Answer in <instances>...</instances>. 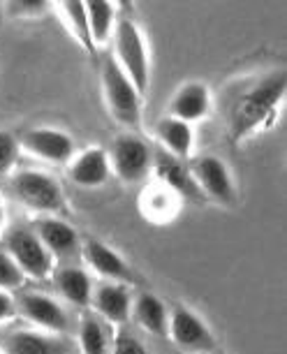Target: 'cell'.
<instances>
[{
	"mask_svg": "<svg viewBox=\"0 0 287 354\" xmlns=\"http://www.w3.org/2000/svg\"><path fill=\"white\" fill-rule=\"evenodd\" d=\"M19 158V142L8 130H0V176H8L15 169Z\"/></svg>",
	"mask_w": 287,
	"mask_h": 354,
	"instance_id": "484cf974",
	"label": "cell"
},
{
	"mask_svg": "<svg viewBox=\"0 0 287 354\" xmlns=\"http://www.w3.org/2000/svg\"><path fill=\"white\" fill-rule=\"evenodd\" d=\"M77 343L82 354H109V336H107L102 319L95 315H84L79 322Z\"/></svg>",
	"mask_w": 287,
	"mask_h": 354,
	"instance_id": "cb8c5ba5",
	"label": "cell"
},
{
	"mask_svg": "<svg viewBox=\"0 0 287 354\" xmlns=\"http://www.w3.org/2000/svg\"><path fill=\"white\" fill-rule=\"evenodd\" d=\"M113 5H116V10H121V12H132L135 0H113Z\"/></svg>",
	"mask_w": 287,
	"mask_h": 354,
	"instance_id": "f546056e",
	"label": "cell"
},
{
	"mask_svg": "<svg viewBox=\"0 0 287 354\" xmlns=\"http://www.w3.org/2000/svg\"><path fill=\"white\" fill-rule=\"evenodd\" d=\"M188 169L192 174V178H195L199 192H204V195L213 199L216 204H223V206L237 204L234 181H232V174L220 158L216 156L192 158Z\"/></svg>",
	"mask_w": 287,
	"mask_h": 354,
	"instance_id": "ba28073f",
	"label": "cell"
},
{
	"mask_svg": "<svg viewBox=\"0 0 287 354\" xmlns=\"http://www.w3.org/2000/svg\"><path fill=\"white\" fill-rule=\"evenodd\" d=\"M91 304L95 308L98 317L102 322L116 324L121 326L130 319L132 315V294H130V285L123 283H100L98 287H93L91 294Z\"/></svg>",
	"mask_w": 287,
	"mask_h": 354,
	"instance_id": "7c38bea8",
	"label": "cell"
},
{
	"mask_svg": "<svg viewBox=\"0 0 287 354\" xmlns=\"http://www.w3.org/2000/svg\"><path fill=\"white\" fill-rule=\"evenodd\" d=\"M3 354H72L58 333L42 329H17L3 338Z\"/></svg>",
	"mask_w": 287,
	"mask_h": 354,
	"instance_id": "5bb4252c",
	"label": "cell"
},
{
	"mask_svg": "<svg viewBox=\"0 0 287 354\" xmlns=\"http://www.w3.org/2000/svg\"><path fill=\"white\" fill-rule=\"evenodd\" d=\"M24 280L26 276L15 259L8 255V250H0V290H17V287L24 285Z\"/></svg>",
	"mask_w": 287,
	"mask_h": 354,
	"instance_id": "d4e9b609",
	"label": "cell"
},
{
	"mask_svg": "<svg viewBox=\"0 0 287 354\" xmlns=\"http://www.w3.org/2000/svg\"><path fill=\"white\" fill-rule=\"evenodd\" d=\"M109 167L123 183H139L151 174L153 153L149 144L135 132H123L113 139L109 149Z\"/></svg>",
	"mask_w": 287,
	"mask_h": 354,
	"instance_id": "5b68a950",
	"label": "cell"
},
{
	"mask_svg": "<svg viewBox=\"0 0 287 354\" xmlns=\"http://www.w3.org/2000/svg\"><path fill=\"white\" fill-rule=\"evenodd\" d=\"M17 313L35 329L49 333L68 331V313L53 297L42 292H21L17 297Z\"/></svg>",
	"mask_w": 287,
	"mask_h": 354,
	"instance_id": "9c48e42d",
	"label": "cell"
},
{
	"mask_svg": "<svg viewBox=\"0 0 287 354\" xmlns=\"http://www.w3.org/2000/svg\"><path fill=\"white\" fill-rule=\"evenodd\" d=\"M5 250L26 278L42 280L53 269V255L44 248L33 227H15L5 236Z\"/></svg>",
	"mask_w": 287,
	"mask_h": 354,
	"instance_id": "8992f818",
	"label": "cell"
},
{
	"mask_svg": "<svg viewBox=\"0 0 287 354\" xmlns=\"http://www.w3.org/2000/svg\"><path fill=\"white\" fill-rule=\"evenodd\" d=\"M21 146L51 165H68L75 158V139L58 128H33L24 135Z\"/></svg>",
	"mask_w": 287,
	"mask_h": 354,
	"instance_id": "8fae6325",
	"label": "cell"
},
{
	"mask_svg": "<svg viewBox=\"0 0 287 354\" xmlns=\"http://www.w3.org/2000/svg\"><path fill=\"white\" fill-rule=\"evenodd\" d=\"M151 171L156 174L158 183H163L169 190H174L181 199H192V202H199V199H202V192H199L188 165H183V160L169 156V153H160V156L153 160Z\"/></svg>",
	"mask_w": 287,
	"mask_h": 354,
	"instance_id": "9a60e30c",
	"label": "cell"
},
{
	"mask_svg": "<svg viewBox=\"0 0 287 354\" xmlns=\"http://www.w3.org/2000/svg\"><path fill=\"white\" fill-rule=\"evenodd\" d=\"M84 8L89 15L93 42L100 49L111 39L113 24H116V5H113V0H84Z\"/></svg>",
	"mask_w": 287,
	"mask_h": 354,
	"instance_id": "603a6c76",
	"label": "cell"
},
{
	"mask_svg": "<svg viewBox=\"0 0 287 354\" xmlns=\"http://www.w3.org/2000/svg\"><path fill=\"white\" fill-rule=\"evenodd\" d=\"M51 8V0H8V10L15 17L21 19H35L46 15Z\"/></svg>",
	"mask_w": 287,
	"mask_h": 354,
	"instance_id": "4316f807",
	"label": "cell"
},
{
	"mask_svg": "<svg viewBox=\"0 0 287 354\" xmlns=\"http://www.w3.org/2000/svg\"><path fill=\"white\" fill-rule=\"evenodd\" d=\"M68 174L72 183L82 185V188H100V185L109 181V156L100 146H91V149L82 151L70 160Z\"/></svg>",
	"mask_w": 287,
	"mask_h": 354,
	"instance_id": "e0dca14e",
	"label": "cell"
},
{
	"mask_svg": "<svg viewBox=\"0 0 287 354\" xmlns=\"http://www.w3.org/2000/svg\"><path fill=\"white\" fill-rule=\"evenodd\" d=\"M100 82H102V95L107 109L128 132H137L142 128V93L135 88L128 75L118 68L113 56L102 58L100 68Z\"/></svg>",
	"mask_w": 287,
	"mask_h": 354,
	"instance_id": "7a4b0ae2",
	"label": "cell"
},
{
	"mask_svg": "<svg viewBox=\"0 0 287 354\" xmlns=\"http://www.w3.org/2000/svg\"><path fill=\"white\" fill-rule=\"evenodd\" d=\"M109 347H111V354H149L142 340H139L135 333H130L125 329L116 331V336H113Z\"/></svg>",
	"mask_w": 287,
	"mask_h": 354,
	"instance_id": "83f0119b",
	"label": "cell"
},
{
	"mask_svg": "<svg viewBox=\"0 0 287 354\" xmlns=\"http://www.w3.org/2000/svg\"><path fill=\"white\" fill-rule=\"evenodd\" d=\"M285 70H278L262 77L255 86L241 93L230 113V130L234 142L273 123L278 106L285 97Z\"/></svg>",
	"mask_w": 287,
	"mask_h": 354,
	"instance_id": "6da1fadb",
	"label": "cell"
},
{
	"mask_svg": "<svg viewBox=\"0 0 287 354\" xmlns=\"http://www.w3.org/2000/svg\"><path fill=\"white\" fill-rule=\"evenodd\" d=\"M58 15H61L65 28L70 30V35L82 44L86 53H91L93 58L98 56V46L93 42L91 26H89V15H86L84 0H53Z\"/></svg>",
	"mask_w": 287,
	"mask_h": 354,
	"instance_id": "ffe728a7",
	"label": "cell"
},
{
	"mask_svg": "<svg viewBox=\"0 0 287 354\" xmlns=\"http://www.w3.org/2000/svg\"><path fill=\"white\" fill-rule=\"evenodd\" d=\"M178 206H181V197L158 181L146 185L142 195H139V211H142V216L158 225L174 220Z\"/></svg>",
	"mask_w": 287,
	"mask_h": 354,
	"instance_id": "ac0fdd59",
	"label": "cell"
},
{
	"mask_svg": "<svg viewBox=\"0 0 287 354\" xmlns=\"http://www.w3.org/2000/svg\"><path fill=\"white\" fill-rule=\"evenodd\" d=\"M10 188L15 192L17 202L37 216H56L65 206L61 183L46 171L21 169L12 174Z\"/></svg>",
	"mask_w": 287,
	"mask_h": 354,
	"instance_id": "277c9868",
	"label": "cell"
},
{
	"mask_svg": "<svg viewBox=\"0 0 287 354\" xmlns=\"http://www.w3.org/2000/svg\"><path fill=\"white\" fill-rule=\"evenodd\" d=\"M199 354H211V352H199Z\"/></svg>",
	"mask_w": 287,
	"mask_h": 354,
	"instance_id": "1f68e13d",
	"label": "cell"
},
{
	"mask_svg": "<svg viewBox=\"0 0 287 354\" xmlns=\"http://www.w3.org/2000/svg\"><path fill=\"white\" fill-rule=\"evenodd\" d=\"M82 257H84L86 266H89L91 271H95L102 280H109V283H123L130 287L137 283V276H135V271H132V266L125 262L116 250L109 248V245L102 241H98V239L84 241Z\"/></svg>",
	"mask_w": 287,
	"mask_h": 354,
	"instance_id": "30bf717a",
	"label": "cell"
},
{
	"mask_svg": "<svg viewBox=\"0 0 287 354\" xmlns=\"http://www.w3.org/2000/svg\"><path fill=\"white\" fill-rule=\"evenodd\" d=\"M111 42H113V61L118 63L135 88L146 95L151 82V58H149V44L139 30V26L132 19L123 17L113 24L111 30Z\"/></svg>",
	"mask_w": 287,
	"mask_h": 354,
	"instance_id": "3957f363",
	"label": "cell"
},
{
	"mask_svg": "<svg viewBox=\"0 0 287 354\" xmlns=\"http://www.w3.org/2000/svg\"><path fill=\"white\" fill-rule=\"evenodd\" d=\"M3 225H5V209H3V202H0V232H3Z\"/></svg>",
	"mask_w": 287,
	"mask_h": 354,
	"instance_id": "4dcf8cb0",
	"label": "cell"
},
{
	"mask_svg": "<svg viewBox=\"0 0 287 354\" xmlns=\"http://www.w3.org/2000/svg\"><path fill=\"white\" fill-rule=\"evenodd\" d=\"M0 354H3V352H0Z\"/></svg>",
	"mask_w": 287,
	"mask_h": 354,
	"instance_id": "d6a6232c",
	"label": "cell"
},
{
	"mask_svg": "<svg viewBox=\"0 0 287 354\" xmlns=\"http://www.w3.org/2000/svg\"><path fill=\"white\" fill-rule=\"evenodd\" d=\"M132 315L146 333L153 336H167V319H169V308L163 304V299L151 292L137 294L132 299Z\"/></svg>",
	"mask_w": 287,
	"mask_h": 354,
	"instance_id": "44dd1931",
	"label": "cell"
},
{
	"mask_svg": "<svg viewBox=\"0 0 287 354\" xmlns=\"http://www.w3.org/2000/svg\"><path fill=\"white\" fill-rule=\"evenodd\" d=\"M17 315V299L8 290H0V324L10 322Z\"/></svg>",
	"mask_w": 287,
	"mask_h": 354,
	"instance_id": "f1b7e54d",
	"label": "cell"
},
{
	"mask_svg": "<svg viewBox=\"0 0 287 354\" xmlns=\"http://www.w3.org/2000/svg\"><path fill=\"white\" fill-rule=\"evenodd\" d=\"M33 232L39 236L53 259H68L79 252V234L72 225L56 216H39L33 220Z\"/></svg>",
	"mask_w": 287,
	"mask_h": 354,
	"instance_id": "4fadbf2b",
	"label": "cell"
},
{
	"mask_svg": "<svg viewBox=\"0 0 287 354\" xmlns=\"http://www.w3.org/2000/svg\"><path fill=\"white\" fill-rule=\"evenodd\" d=\"M53 283H56V290L61 292L65 301L82 306V308L91 304L93 283L82 266H63V269H58L53 273Z\"/></svg>",
	"mask_w": 287,
	"mask_h": 354,
	"instance_id": "7402d4cb",
	"label": "cell"
},
{
	"mask_svg": "<svg viewBox=\"0 0 287 354\" xmlns=\"http://www.w3.org/2000/svg\"><path fill=\"white\" fill-rule=\"evenodd\" d=\"M211 91L209 86L202 82H188L176 91V95L169 102V116L178 118L185 123H197L204 121L211 111Z\"/></svg>",
	"mask_w": 287,
	"mask_h": 354,
	"instance_id": "2e32d148",
	"label": "cell"
},
{
	"mask_svg": "<svg viewBox=\"0 0 287 354\" xmlns=\"http://www.w3.org/2000/svg\"><path fill=\"white\" fill-rule=\"evenodd\" d=\"M167 336L172 338L178 350L185 354L213 352L216 350V336L197 313L188 306H172L169 319H167Z\"/></svg>",
	"mask_w": 287,
	"mask_h": 354,
	"instance_id": "52a82bcc",
	"label": "cell"
},
{
	"mask_svg": "<svg viewBox=\"0 0 287 354\" xmlns=\"http://www.w3.org/2000/svg\"><path fill=\"white\" fill-rule=\"evenodd\" d=\"M156 139L165 153L174 156L178 160H190L192 149H195V130L190 123L178 121L174 116L160 118L156 125Z\"/></svg>",
	"mask_w": 287,
	"mask_h": 354,
	"instance_id": "d6986e66",
	"label": "cell"
}]
</instances>
